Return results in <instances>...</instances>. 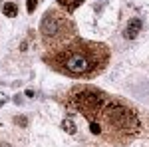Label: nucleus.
<instances>
[{
  "label": "nucleus",
  "mask_w": 149,
  "mask_h": 147,
  "mask_svg": "<svg viewBox=\"0 0 149 147\" xmlns=\"http://www.w3.org/2000/svg\"><path fill=\"white\" fill-rule=\"evenodd\" d=\"M66 111L86 121L88 133L109 145H127L143 131L135 105L95 86H74L60 100Z\"/></svg>",
  "instance_id": "nucleus-1"
},
{
  "label": "nucleus",
  "mask_w": 149,
  "mask_h": 147,
  "mask_svg": "<svg viewBox=\"0 0 149 147\" xmlns=\"http://www.w3.org/2000/svg\"><path fill=\"white\" fill-rule=\"evenodd\" d=\"M109 48L102 42H93L86 38H74L68 44L56 50L44 52V64L54 72L76 79L97 78L109 64Z\"/></svg>",
  "instance_id": "nucleus-2"
},
{
  "label": "nucleus",
  "mask_w": 149,
  "mask_h": 147,
  "mask_svg": "<svg viewBox=\"0 0 149 147\" xmlns=\"http://www.w3.org/2000/svg\"><path fill=\"white\" fill-rule=\"evenodd\" d=\"M74 38H78V28L68 14L60 8L46 10L40 22V42L46 48V52L68 44Z\"/></svg>",
  "instance_id": "nucleus-3"
},
{
  "label": "nucleus",
  "mask_w": 149,
  "mask_h": 147,
  "mask_svg": "<svg viewBox=\"0 0 149 147\" xmlns=\"http://www.w3.org/2000/svg\"><path fill=\"white\" fill-rule=\"evenodd\" d=\"M141 30H143V20H141L139 16H133V18L127 22L125 30H123V38H125V40H133V38L139 36Z\"/></svg>",
  "instance_id": "nucleus-4"
},
{
  "label": "nucleus",
  "mask_w": 149,
  "mask_h": 147,
  "mask_svg": "<svg viewBox=\"0 0 149 147\" xmlns=\"http://www.w3.org/2000/svg\"><path fill=\"white\" fill-rule=\"evenodd\" d=\"M62 129H64L66 133H70V135H76V133H78V123H76V117L68 113V115L64 117V121H62Z\"/></svg>",
  "instance_id": "nucleus-5"
},
{
  "label": "nucleus",
  "mask_w": 149,
  "mask_h": 147,
  "mask_svg": "<svg viewBox=\"0 0 149 147\" xmlns=\"http://www.w3.org/2000/svg\"><path fill=\"white\" fill-rule=\"evenodd\" d=\"M81 4H84V0H58V6L64 8L66 14H72V12L76 10L78 6H81Z\"/></svg>",
  "instance_id": "nucleus-6"
},
{
  "label": "nucleus",
  "mask_w": 149,
  "mask_h": 147,
  "mask_svg": "<svg viewBox=\"0 0 149 147\" xmlns=\"http://www.w3.org/2000/svg\"><path fill=\"white\" fill-rule=\"evenodd\" d=\"M2 12H4L8 18H14V16L18 14V6H16L14 2H4V4H2Z\"/></svg>",
  "instance_id": "nucleus-7"
},
{
  "label": "nucleus",
  "mask_w": 149,
  "mask_h": 147,
  "mask_svg": "<svg viewBox=\"0 0 149 147\" xmlns=\"http://www.w3.org/2000/svg\"><path fill=\"white\" fill-rule=\"evenodd\" d=\"M36 4H38V0H28V12H34Z\"/></svg>",
  "instance_id": "nucleus-8"
},
{
  "label": "nucleus",
  "mask_w": 149,
  "mask_h": 147,
  "mask_svg": "<svg viewBox=\"0 0 149 147\" xmlns=\"http://www.w3.org/2000/svg\"><path fill=\"white\" fill-rule=\"evenodd\" d=\"M14 121H16L18 125H26V123H28V119H26V117H16Z\"/></svg>",
  "instance_id": "nucleus-9"
},
{
  "label": "nucleus",
  "mask_w": 149,
  "mask_h": 147,
  "mask_svg": "<svg viewBox=\"0 0 149 147\" xmlns=\"http://www.w3.org/2000/svg\"><path fill=\"white\" fill-rule=\"evenodd\" d=\"M0 147H14L12 143H0Z\"/></svg>",
  "instance_id": "nucleus-10"
}]
</instances>
